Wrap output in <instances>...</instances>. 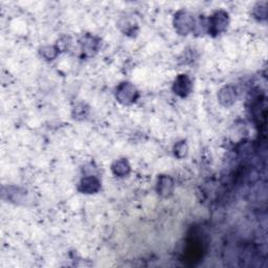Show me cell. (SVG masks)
Returning <instances> with one entry per match:
<instances>
[{
    "mask_svg": "<svg viewBox=\"0 0 268 268\" xmlns=\"http://www.w3.org/2000/svg\"><path fill=\"white\" fill-rule=\"evenodd\" d=\"M229 24V15L223 11H218L209 19L208 31L211 35L216 36L227 30Z\"/></svg>",
    "mask_w": 268,
    "mask_h": 268,
    "instance_id": "cell-1",
    "label": "cell"
},
{
    "mask_svg": "<svg viewBox=\"0 0 268 268\" xmlns=\"http://www.w3.org/2000/svg\"><path fill=\"white\" fill-rule=\"evenodd\" d=\"M175 30L179 35H188L195 29V21L191 14L181 11L175 15Z\"/></svg>",
    "mask_w": 268,
    "mask_h": 268,
    "instance_id": "cell-2",
    "label": "cell"
},
{
    "mask_svg": "<svg viewBox=\"0 0 268 268\" xmlns=\"http://www.w3.org/2000/svg\"><path fill=\"white\" fill-rule=\"evenodd\" d=\"M138 91L130 83H122L116 89V98L124 105L133 104L137 100Z\"/></svg>",
    "mask_w": 268,
    "mask_h": 268,
    "instance_id": "cell-3",
    "label": "cell"
},
{
    "mask_svg": "<svg viewBox=\"0 0 268 268\" xmlns=\"http://www.w3.org/2000/svg\"><path fill=\"white\" fill-rule=\"evenodd\" d=\"M173 90L176 95L181 97L189 96L192 90V82L190 80V77L187 75L178 76L174 82Z\"/></svg>",
    "mask_w": 268,
    "mask_h": 268,
    "instance_id": "cell-4",
    "label": "cell"
},
{
    "mask_svg": "<svg viewBox=\"0 0 268 268\" xmlns=\"http://www.w3.org/2000/svg\"><path fill=\"white\" fill-rule=\"evenodd\" d=\"M174 182L173 179L168 175L159 176L157 181V193L161 197H169L173 193Z\"/></svg>",
    "mask_w": 268,
    "mask_h": 268,
    "instance_id": "cell-5",
    "label": "cell"
},
{
    "mask_svg": "<svg viewBox=\"0 0 268 268\" xmlns=\"http://www.w3.org/2000/svg\"><path fill=\"white\" fill-rule=\"evenodd\" d=\"M101 188V182L96 177L90 176V177L83 178L80 182L79 190L82 193L85 194H94L96 193Z\"/></svg>",
    "mask_w": 268,
    "mask_h": 268,
    "instance_id": "cell-6",
    "label": "cell"
},
{
    "mask_svg": "<svg viewBox=\"0 0 268 268\" xmlns=\"http://www.w3.org/2000/svg\"><path fill=\"white\" fill-rule=\"evenodd\" d=\"M236 90L231 86H225L220 91L219 95H218V98H219V102L225 106V107H229L231 106L236 102Z\"/></svg>",
    "mask_w": 268,
    "mask_h": 268,
    "instance_id": "cell-7",
    "label": "cell"
},
{
    "mask_svg": "<svg viewBox=\"0 0 268 268\" xmlns=\"http://www.w3.org/2000/svg\"><path fill=\"white\" fill-rule=\"evenodd\" d=\"M111 170L115 175L118 176V177H123V176L129 174L130 166L126 159H119V160H116L115 163L112 165Z\"/></svg>",
    "mask_w": 268,
    "mask_h": 268,
    "instance_id": "cell-8",
    "label": "cell"
},
{
    "mask_svg": "<svg viewBox=\"0 0 268 268\" xmlns=\"http://www.w3.org/2000/svg\"><path fill=\"white\" fill-rule=\"evenodd\" d=\"M83 45V52L84 53H90V55L93 54V52H96L97 49V42L95 40L94 37L87 36L84 41L82 42Z\"/></svg>",
    "mask_w": 268,
    "mask_h": 268,
    "instance_id": "cell-9",
    "label": "cell"
},
{
    "mask_svg": "<svg viewBox=\"0 0 268 268\" xmlns=\"http://www.w3.org/2000/svg\"><path fill=\"white\" fill-rule=\"evenodd\" d=\"M41 55L43 56L46 60H53L57 57L58 49L54 46H45L41 49Z\"/></svg>",
    "mask_w": 268,
    "mask_h": 268,
    "instance_id": "cell-10",
    "label": "cell"
},
{
    "mask_svg": "<svg viewBox=\"0 0 268 268\" xmlns=\"http://www.w3.org/2000/svg\"><path fill=\"white\" fill-rule=\"evenodd\" d=\"M174 152H175L176 156L179 157V158L186 156L187 152H188V146H187L186 142H180V143H178L177 145H176Z\"/></svg>",
    "mask_w": 268,
    "mask_h": 268,
    "instance_id": "cell-11",
    "label": "cell"
},
{
    "mask_svg": "<svg viewBox=\"0 0 268 268\" xmlns=\"http://www.w3.org/2000/svg\"><path fill=\"white\" fill-rule=\"evenodd\" d=\"M258 13H255V16L260 19V20H265L266 19V6H263L262 4H259V8L258 9H255V12Z\"/></svg>",
    "mask_w": 268,
    "mask_h": 268,
    "instance_id": "cell-12",
    "label": "cell"
}]
</instances>
